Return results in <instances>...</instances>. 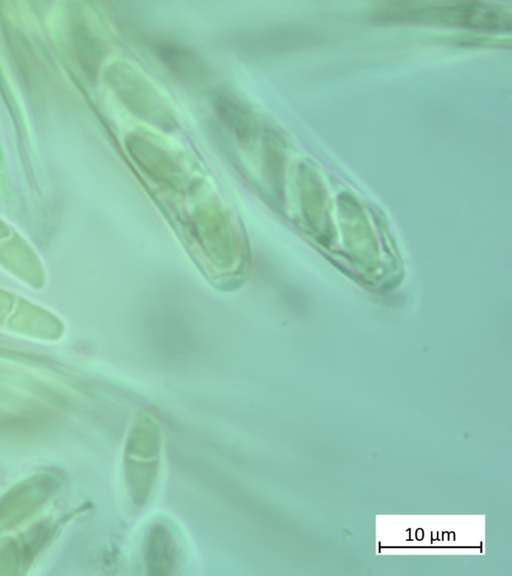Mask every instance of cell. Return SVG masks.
Masks as SVG:
<instances>
[{
    "label": "cell",
    "mask_w": 512,
    "mask_h": 576,
    "mask_svg": "<svg viewBox=\"0 0 512 576\" xmlns=\"http://www.w3.org/2000/svg\"><path fill=\"white\" fill-rule=\"evenodd\" d=\"M381 16L391 20L458 26L487 31H509L511 14L504 7L483 2L407 4L388 8Z\"/></svg>",
    "instance_id": "obj_1"
},
{
    "label": "cell",
    "mask_w": 512,
    "mask_h": 576,
    "mask_svg": "<svg viewBox=\"0 0 512 576\" xmlns=\"http://www.w3.org/2000/svg\"><path fill=\"white\" fill-rule=\"evenodd\" d=\"M115 85L133 113L162 129L173 127L174 119L160 95L131 67L121 66L115 71Z\"/></svg>",
    "instance_id": "obj_2"
},
{
    "label": "cell",
    "mask_w": 512,
    "mask_h": 576,
    "mask_svg": "<svg viewBox=\"0 0 512 576\" xmlns=\"http://www.w3.org/2000/svg\"><path fill=\"white\" fill-rule=\"evenodd\" d=\"M163 64L185 81H198L207 74V66L200 56L188 47L177 44H163L158 49Z\"/></svg>",
    "instance_id": "obj_3"
},
{
    "label": "cell",
    "mask_w": 512,
    "mask_h": 576,
    "mask_svg": "<svg viewBox=\"0 0 512 576\" xmlns=\"http://www.w3.org/2000/svg\"><path fill=\"white\" fill-rule=\"evenodd\" d=\"M126 145L132 158L147 171L163 177L174 176L178 172L179 167L174 163L173 159L163 149L149 140L138 136H130Z\"/></svg>",
    "instance_id": "obj_4"
},
{
    "label": "cell",
    "mask_w": 512,
    "mask_h": 576,
    "mask_svg": "<svg viewBox=\"0 0 512 576\" xmlns=\"http://www.w3.org/2000/svg\"><path fill=\"white\" fill-rule=\"evenodd\" d=\"M217 112L238 137H250L254 130V121L250 111L239 101L228 95H219L215 101Z\"/></svg>",
    "instance_id": "obj_5"
}]
</instances>
